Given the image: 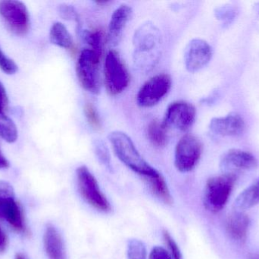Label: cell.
Masks as SVG:
<instances>
[{"label": "cell", "mask_w": 259, "mask_h": 259, "mask_svg": "<svg viewBox=\"0 0 259 259\" xmlns=\"http://www.w3.org/2000/svg\"><path fill=\"white\" fill-rule=\"evenodd\" d=\"M134 62L138 69L149 71L155 66L160 56L161 36L153 24H142L134 36Z\"/></svg>", "instance_id": "6da1fadb"}, {"label": "cell", "mask_w": 259, "mask_h": 259, "mask_svg": "<svg viewBox=\"0 0 259 259\" xmlns=\"http://www.w3.org/2000/svg\"><path fill=\"white\" fill-rule=\"evenodd\" d=\"M109 140L118 159L128 168L144 179L154 176L158 170L151 167L140 155L131 138L121 131L111 132Z\"/></svg>", "instance_id": "7a4b0ae2"}, {"label": "cell", "mask_w": 259, "mask_h": 259, "mask_svg": "<svg viewBox=\"0 0 259 259\" xmlns=\"http://www.w3.org/2000/svg\"><path fill=\"white\" fill-rule=\"evenodd\" d=\"M236 181L234 173H224L210 178L204 192L205 208L212 213L222 211L226 205Z\"/></svg>", "instance_id": "3957f363"}, {"label": "cell", "mask_w": 259, "mask_h": 259, "mask_svg": "<svg viewBox=\"0 0 259 259\" xmlns=\"http://www.w3.org/2000/svg\"><path fill=\"white\" fill-rule=\"evenodd\" d=\"M104 77L106 89L111 95H118L128 87L131 80L128 71L115 50H109L106 54Z\"/></svg>", "instance_id": "277c9868"}, {"label": "cell", "mask_w": 259, "mask_h": 259, "mask_svg": "<svg viewBox=\"0 0 259 259\" xmlns=\"http://www.w3.org/2000/svg\"><path fill=\"white\" fill-rule=\"evenodd\" d=\"M76 174L79 191L83 199L97 211L105 213L111 211L110 203L89 169L85 166H80L77 169Z\"/></svg>", "instance_id": "5b68a950"}, {"label": "cell", "mask_w": 259, "mask_h": 259, "mask_svg": "<svg viewBox=\"0 0 259 259\" xmlns=\"http://www.w3.org/2000/svg\"><path fill=\"white\" fill-rule=\"evenodd\" d=\"M100 59L91 49L80 52L76 65L77 79L87 91L97 94L100 91Z\"/></svg>", "instance_id": "8992f818"}, {"label": "cell", "mask_w": 259, "mask_h": 259, "mask_svg": "<svg viewBox=\"0 0 259 259\" xmlns=\"http://www.w3.org/2000/svg\"><path fill=\"white\" fill-rule=\"evenodd\" d=\"M0 219L6 220L17 232L25 231L22 208L15 199L13 187L3 180L0 181Z\"/></svg>", "instance_id": "52a82bcc"}, {"label": "cell", "mask_w": 259, "mask_h": 259, "mask_svg": "<svg viewBox=\"0 0 259 259\" xmlns=\"http://www.w3.org/2000/svg\"><path fill=\"white\" fill-rule=\"evenodd\" d=\"M202 153L200 140L193 135H185L179 140L175 153V165L182 173L191 171L197 165Z\"/></svg>", "instance_id": "ba28073f"}, {"label": "cell", "mask_w": 259, "mask_h": 259, "mask_svg": "<svg viewBox=\"0 0 259 259\" xmlns=\"http://www.w3.org/2000/svg\"><path fill=\"white\" fill-rule=\"evenodd\" d=\"M171 84V78L167 74L157 75L151 78L139 90L137 104L143 108L155 106L169 92Z\"/></svg>", "instance_id": "9c48e42d"}, {"label": "cell", "mask_w": 259, "mask_h": 259, "mask_svg": "<svg viewBox=\"0 0 259 259\" xmlns=\"http://www.w3.org/2000/svg\"><path fill=\"white\" fill-rule=\"evenodd\" d=\"M0 15L9 28L17 34L24 35L30 27V16L25 5L20 1H0Z\"/></svg>", "instance_id": "30bf717a"}, {"label": "cell", "mask_w": 259, "mask_h": 259, "mask_svg": "<svg viewBox=\"0 0 259 259\" xmlns=\"http://www.w3.org/2000/svg\"><path fill=\"white\" fill-rule=\"evenodd\" d=\"M196 110L192 103L186 101L174 102L169 105L164 114L162 124L185 132L192 127L196 120Z\"/></svg>", "instance_id": "8fae6325"}, {"label": "cell", "mask_w": 259, "mask_h": 259, "mask_svg": "<svg viewBox=\"0 0 259 259\" xmlns=\"http://www.w3.org/2000/svg\"><path fill=\"white\" fill-rule=\"evenodd\" d=\"M212 49L204 40L196 38L189 42L184 52V63L190 72L202 69L211 60Z\"/></svg>", "instance_id": "7c38bea8"}, {"label": "cell", "mask_w": 259, "mask_h": 259, "mask_svg": "<svg viewBox=\"0 0 259 259\" xmlns=\"http://www.w3.org/2000/svg\"><path fill=\"white\" fill-rule=\"evenodd\" d=\"M258 161L254 155L246 151L231 149L224 154L220 166L225 173H234L241 170H249L255 168Z\"/></svg>", "instance_id": "4fadbf2b"}, {"label": "cell", "mask_w": 259, "mask_h": 259, "mask_svg": "<svg viewBox=\"0 0 259 259\" xmlns=\"http://www.w3.org/2000/svg\"><path fill=\"white\" fill-rule=\"evenodd\" d=\"M210 130L214 135L220 136H237L245 129L243 117L237 113H231L226 117H216L211 120Z\"/></svg>", "instance_id": "5bb4252c"}, {"label": "cell", "mask_w": 259, "mask_h": 259, "mask_svg": "<svg viewBox=\"0 0 259 259\" xmlns=\"http://www.w3.org/2000/svg\"><path fill=\"white\" fill-rule=\"evenodd\" d=\"M132 14V8L127 4L121 5L114 11L108 28V43L111 46H116L119 43Z\"/></svg>", "instance_id": "9a60e30c"}, {"label": "cell", "mask_w": 259, "mask_h": 259, "mask_svg": "<svg viewBox=\"0 0 259 259\" xmlns=\"http://www.w3.org/2000/svg\"><path fill=\"white\" fill-rule=\"evenodd\" d=\"M44 244L49 259H67L63 239L56 227L51 224L46 228Z\"/></svg>", "instance_id": "2e32d148"}, {"label": "cell", "mask_w": 259, "mask_h": 259, "mask_svg": "<svg viewBox=\"0 0 259 259\" xmlns=\"http://www.w3.org/2000/svg\"><path fill=\"white\" fill-rule=\"evenodd\" d=\"M249 223V217L243 212L237 211L231 214L227 221L228 234L237 241H244L246 238Z\"/></svg>", "instance_id": "e0dca14e"}, {"label": "cell", "mask_w": 259, "mask_h": 259, "mask_svg": "<svg viewBox=\"0 0 259 259\" xmlns=\"http://www.w3.org/2000/svg\"><path fill=\"white\" fill-rule=\"evenodd\" d=\"M259 204V178L250 187L239 195L234 202L237 211L243 212Z\"/></svg>", "instance_id": "ac0fdd59"}, {"label": "cell", "mask_w": 259, "mask_h": 259, "mask_svg": "<svg viewBox=\"0 0 259 259\" xmlns=\"http://www.w3.org/2000/svg\"><path fill=\"white\" fill-rule=\"evenodd\" d=\"M144 179L147 182L148 186L154 196H156L159 200L164 202L166 205L173 204V199H172L171 195L169 191L168 187H167L164 177L159 172L157 174L149 176Z\"/></svg>", "instance_id": "d6986e66"}, {"label": "cell", "mask_w": 259, "mask_h": 259, "mask_svg": "<svg viewBox=\"0 0 259 259\" xmlns=\"http://www.w3.org/2000/svg\"><path fill=\"white\" fill-rule=\"evenodd\" d=\"M50 40L52 44L62 48L70 49L73 46L72 36L67 27L61 22H56L52 25Z\"/></svg>", "instance_id": "ffe728a7"}, {"label": "cell", "mask_w": 259, "mask_h": 259, "mask_svg": "<svg viewBox=\"0 0 259 259\" xmlns=\"http://www.w3.org/2000/svg\"><path fill=\"white\" fill-rule=\"evenodd\" d=\"M148 138L153 145L156 147H163L167 142V132L166 128L162 123L153 120L149 123L147 129Z\"/></svg>", "instance_id": "44dd1931"}, {"label": "cell", "mask_w": 259, "mask_h": 259, "mask_svg": "<svg viewBox=\"0 0 259 259\" xmlns=\"http://www.w3.org/2000/svg\"><path fill=\"white\" fill-rule=\"evenodd\" d=\"M83 41L89 44L91 50L99 57L103 53V33L101 30H83L82 32Z\"/></svg>", "instance_id": "7402d4cb"}, {"label": "cell", "mask_w": 259, "mask_h": 259, "mask_svg": "<svg viewBox=\"0 0 259 259\" xmlns=\"http://www.w3.org/2000/svg\"><path fill=\"white\" fill-rule=\"evenodd\" d=\"M0 137L8 143H14L18 138L16 126L5 114H0Z\"/></svg>", "instance_id": "603a6c76"}, {"label": "cell", "mask_w": 259, "mask_h": 259, "mask_svg": "<svg viewBox=\"0 0 259 259\" xmlns=\"http://www.w3.org/2000/svg\"><path fill=\"white\" fill-rule=\"evenodd\" d=\"M127 253V259H147L144 243L137 239L129 240Z\"/></svg>", "instance_id": "cb8c5ba5"}, {"label": "cell", "mask_w": 259, "mask_h": 259, "mask_svg": "<svg viewBox=\"0 0 259 259\" xmlns=\"http://www.w3.org/2000/svg\"><path fill=\"white\" fill-rule=\"evenodd\" d=\"M216 18L223 21L224 24H231L237 15L235 8L231 6H222L214 10Z\"/></svg>", "instance_id": "d4e9b609"}, {"label": "cell", "mask_w": 259, "mask_h": 259, "mask_svg": "<svg viewBox=\"0 0 259 259\" xmlns=\"http://www.w3.org/2000/svg\"><path fill=\"white\" fill-rule=\"evenodd\" d=\"M94 152L100 162L110 167V154L107 146L102 140H96L94 142Z\"/></svg>", "instance_id": "484cf974"}, {"label": "cell", "mask_w": 259, "mask_h": 259, "mask_svg": "<svg viewBox=\"0 0 259 259\" xmlns=\"http://www.w3.org/2000/svg\"><path fill=\"white\" fill-rule=\"evenodd\" d=\"M83 110H84L85 117H86L89 124L94 129L100 128L101 122H100V117H99L95 106L92 103H86Z\"/></svg>", "instance_id": "4316f807"}, {"label": "cell", "mask_w": 259, "mask_h": 259, "mask_svg": "<svg viewBox=\"0 0 259 259\" xmlns=\"http://www.w3.org/2000/svg\"><path fill=\"white\" fill-rule=\"evenodd\" d=\"M0 68L3 72L8 75L15 74L18 69L17 64L5 54L1 47H0Z\"/></svg>", "instance_id": "83f0119b"}, {"label": "cell", "mask_w": 259, "mask_h": 259, "mask_svg": "<svg viewBox=\"0 0 259 259\" xmlns=\"http://www.w3.org/2000/svg\"><path fill=\"white\" fill-rule=\"evenodd\" d=\"M162 234L164 243L167 245V247L168 248L169 251H170V255H171L172 258L183 259L181 250H180L179 247H178V244L174 240L173 237L165 230L163 231Z\"/></svg>", "instance_id": "f1b7e54d"}, {"label": "cell", "mask_w": 259, "mask_h": 259, "mask_svg": "<svg viewBox=\"0 0 259 259\" xmlns=\"http://www.w3.org/2000/svg\"><path fill=\"white\" fill-rule=\"evenodd\" d=\"M59 15L63 19L74 21L79 23V15L75 8L71 5L62 4L58 8Z\"/></svg>", "instance_id": "f546056e"}, {"label": "cell", "mask_w": 259, "mask_h": 259, "mask_svg": "<svg viewBox=\"0 0 259 259\" xmlns=\"http://www.w3.org/2000/svg\"><path fill=\"white\" fill-rule=\"evenodd\" d=\"M149 259H173L169 252L164 248L155 246L151 251Z\"/></svg>", "instance_id": "4dcf8cb0"}, {"label": "cell", "mask_w": 259, "mask_h": 259, "mask_svg": "<svg viewBox=\"0 0 259 259\" xmlns=\"http://www.w3.org/2000/svg\"><path fill=\"white\" fill-rule=\"evenodd\" d=\"M9 99L7 93L3 84L0 82V114H5V111L8 108Z\"/></svg>", "instance_id": "1f68e13d"}, {"label": "cell", "mask_w": 259, "mask_h": 259, "mask_svg": "<svg viewBox=\"0 0 259 259\" xmlns=\"http://www.w3.org/2000/svg\"><path fill=\"white\" fill-rule=\"evenodd\" d=\"M8 239L6 233L3 231L0 227V253L4 252L7 248Z\"/></svg>", "instance_id": "d6a6232c"}, {"label": "cell", "mask_w": 259, "mask_h": 259, "mask_svg": "<svg viewBox=\"0 0 259 259\" xmlns=\"http://www.w3.org/2000/svg\"><path fill=\"white\" fill-rule=\"evenodd\" d=\"M9 167V162L6 157L3 155L1 149H0V169H7Z\"/></svg>", "instance_id": "836d02e7"}, {"label": "cell", "mask_w": 259, "mask_h": 259, "mask_svg": "<svg viewBox=\"0 0 259 259\" xmlns=\"http://www.w3.org/2000/svg\"><path fill=\"white\" fill-rule=\"evenodd\" d=\"M15 259H27V258H26V257L24 256V255H22V254L18 253V254H17L16 256H15Z\"/></svg>", "instance_id": "e575fe53"}, {"label": "cell", "mask_w": 259, "mask_h": 259, "mask_svg": "<svg viewBox=\"0 0 259 259\" xmlns=\"http://www.w3.org/2000/svg\"><path fill=\"white\" fill-rule=\"evenodd\" d=\"M254 9H255V12L259 14V3H256V4L255 5V6H254Z\"/></svg>", "instance_id": "d590c367"}, {"label": "cell", "mask_w": 259, "mask_h": 259, "mask_svg": "<svg viewBox=\"0 0 259 259\" xmlns=\"http://www.w3.org/2000/svg\"><path fill=\"white\" fill-rule=\"evenodd\" d=\"M250 259H258V258H256V257L253 256L252 258H251Z\"/></svg>", "instance_id": "8d00e7d4"}]
</instances>
